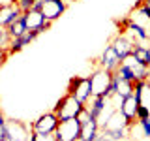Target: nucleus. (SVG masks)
Returning a JSON list of instances; mask_svg holds the SVG:
<instances>
[{"label":"nucleus","mask_w":150,"mask_h":141,"mask_svg":"<svg viewBox=\"0 0 150 141\" xmlns=\"http://www.w3.org/2000/svg\"><path fill=\"white\" fill-rule=\"evenodd\" d=\"M139 105H141V103L135 100L133 94H131V96H126L124 100L120 102V105H118L120 113L129 120V124H131V126H133V124H135V120H137V109H139Z\"/></svg>","instance_id":"9b49d317"},{"label":"nucleus","mask_w":150,"mask_h":141,"mask_svg":"<svg viewBox=\"0 0 150 141\" xmlns=\"http://www.w3.org/2000/svg\"><path fill=\"white\" fill-rule=\"evenodd\" d=\"M144 66H150V47L146 51V58H144Z\"/></svg>","instance_id":"c85d7f7f"},{"label":"nucleus","mask_w":150,"mask_h":141,"mask_svg":"<svg viewBox=\"0 0 150 141\" xmlns=\"http://www.w3.org/2000/svg\"><path fill=\"white\" fill-rule=\"evenodd\" d=\"M28 141H56V137H54V134H38V132L30 130Z\"/></svg>","instance_id":"6ab92c4d"},{"label":"nucleus","mask_w":150,"mask_h":141,"mask_svg":"<svg viewBox=\"0 0 150 141\" xmlns=\"http://www.w3.org/2000/svg\"><path fill=\"white\" fill-rule=\"evenodd\" d=\"M115 75H118V77H120V79H124V81H131V83H137V77H135L133 70H131L128 64H124V62H122V64L118 66V68H116Z\"/></svg>","instance_id":"a211bd4d"},{"label":"nucleus","mask_w":150,"mask_h":141,"mask_svg":"<svg viewBox=\"0 0 150 141\" xmlns=\"http://www.w3.org/2000/svg\"><path fill=\"white\" fill-rule=\"evenodd\" d=\"M100 135V124L96 120H90L88 124L81 126V139L79 141H96Z\"/></svg>","instance_id":"2eb2a0df"},{"label":"nucleus","mask_w":150,"mask_h":141,"mask_svg":"<svg viewBox=\"0 0 150 141\" xmlns=\"http://www.w3.org/2000/svg\"><path fill=\"white\" fill-rule=\"evenodd\" d=\"M83 107H84V103H81L77 98H73L71 94H64V96L56 102L53 111L56 113L58 120L62 122V120H68V119H75V117L81 113Z\"/></svg>","instance_id":"f257e3e1"},{"label":"nucleus","mask_w":150,"mask_h":141,"mask_svg":"<svg viewBox=\"0 0 150 141\" xmlns=\"http://www.w3.org/2000/svg\"><path fill=\"white\" fill-rule=\"evenodd\" d=\"M116 77H118V75H116ZM133 88H135V83L124 81V79L118 77V90H116V98L124 100L126 96H131V94H133Z\"/></svg>","instance_id":"f3484780"},{"label":"nucleus","mask_w":150,"mask_h":141,"mask_svg":"<svg viewBox=\"0 0 150 141\" xmlns=\"http://www.w3.org/2000/svg\"><path fill=\"white\" fill-rule=\"evenodd\" d=\"M122 64V60H120V56L116 55V51L112 49V45L109 43L103 49V53L101 56L98 58V68H103V70H107V72H111V73H115L116 72V68Z\"/></svg>","instance_id":"423d86ee"},{"label":"nucleus","mask_w":150,"mask_h":141,"mask_svg":"<svg viewBox=\"0 0 150 141\" xmlns=\"http://www.w3.org/2000/svg\"><path fill=\"white\" fill-rule=\"evenodd\" d=\"M88 79H90L92 96H105L107 98V88H109V85H111L112 73L107 72V70H103V68H96L88 75Z\"/></svg>","instance_id":"7ed1b4c3"},{"label":"nucleus","mask_w":150,"mask_h":141,"mask_svg":"<svg viewBox=\"0 0 150 141\" xmlns=\"http://www.w3.org/2000/svg\"><path fill=\"white\" fill-rule=\"evenodd\" d=\"M6 30H8V34H9V38H11V40H13V38L23 36V34H26V32H28V26H26L25 17L21 15V17H19L15 23H11V25H9V26L6 28Z\"/></svg>","instance_id":"dca6fc26"},{"label":"nucleus","mask_w":150,"mask_h":141,"mask_svg":"<svg viewBox=\"0 0 150 141\" xmlns=\"http://www.w3.org/2000/svg\"><path fill=\"white\" fill-rule=\"evenodd\" d=\"M150 117V107L148 105H139V109H137V120H143V119H148Z\"/></svg>","instance_id":"b1692460"},{"label":"nucleus","mask_w":150,"mask_h":141,"mask_svg":"<svg viewBox=\"0 0 150 141\" xmlns=\"http://www.w3.org/2000/svg\"><path fill=\"white\" fill-rule=\"evenodd\" d=\"M75 119L79 120V124H81V126H84V124H88L90 120H94L92 117H90V111H88V107H86V105L83 107V109H81V113H79V115L75 117Z\"/></svg>","instance_id":"aec40b11"},{"label":"nucleus","mask_w":150,"mask_h":141,"mask_svg":"<svg viewBox=\"0 0 150 141\" xmlns=\"http://www.w3.org/2000/svg\"><path fill=\"white\" fill-rule=\"evenodd\" d=\"M38 38L36 32H32V30H28L26 34H23V36H19V38H13L11 41H9V47H8V53L9 55H13V53H19V51H23L26 45H30L32 41H34Z\"/></svg>","instance_id":"ddd939ff"},{"label":"nucleus","mask_w":150,"mask_h":141,"mask_svg":"<svg viewBox=\"0 0 150 141\" xmlns=\"http://www.w3.org/2000/svg\"><path fill=\"white\" fill-rule=\"evenodd\" d=\"M6 128L9 134V141H28L30 135V126L21 120H8Z\"/></svg>","instance_id":"1a4fd4ad"},{"label":"nucleus","mask_w":150,"mask_h":141,"mask_svg":"<svg viewBox=\"0 0 150 141\" xmlns=\"http://www.w3.org/2000/svg\"><path fill=\"white\" fill-rule=\"evenodd\" d=\"M66 2H75V0H66Z\"/></svg>","instance_id":"7c9ffc66"},{"label":"nucleus","mask_w":150,"mask_h":141,"mask_svg":"<svg viewBox=\"0 0 150 141\" xmlns=\"http://www.w3.org/2000/svg\"><path fill=\"white\" fill-rule=\"evenodd\" d=\"M9 41H11V38H9L8 30L6 28H0V49H6L9 45Z\"/></svg>","instance_id":"4be33fe9"},{"label":"nucleus","mask_w":150,"mask_h":141,"mask_svg":"<svg viewBox=\"0 0 150 141\" xmlns=\"http://www.w3.org/2000/svg\"><path fill=\"white\" fill-rule=\"evenodd\" d=\"M34 2H36V0H15V4L19 6L21 11H28V9H32Z\"/></svg>","instance_id":"5701e85b"},{"label":"nucleus","mask_w":150,"mask_h":141,"mask_svg":"<svg viewBox=\"0 0 150 141\" xmlns=\"http://www.w3.org/2000/svg\"><path fill=\"white\" fill-rule=\"evenodd\" d=\"M6 122H8V119L4 117V113L0 111V128H2V126H6Z\"/></svg>","instance_id":"cd10ccee"},{"label":"nucleus","mask_w":150,"mask_h":141,"mask_svg":"<svg viewBox=\"0 0 150 141\" xmlns=\"http://www.w3.org/2000/svg\"><path fill=\"white\" fill-rule=\"evenodd\" d=\"M111 45H112V49L116 51V55L120 56V60H124L126 56H129V55H131L135 41H133V40H129V38L126 36V34H120V32H118V36L112 38Z\"/></svg>","instance_id":"9d476101"},{"label":"nucleus","mask_w":150,"mask_h":141,"mask_svg":"<svg viewBox=\"0 0 150 141\" xmlns=\"http://www.w3.org/2000/svg\"><path fill=\"white\" fill-rule=\"evenodd\" d=\"M32 9H34V11H41V9H43V0H36Z\"/></svg>","instance_id":"a878e982"},{"label":"nucleus","mask_w":150,"mask_h":141,"mask_svg":"<svg viewBox=\"0 0 150 141\" xmlns=\"http://www.w3.org/2000/svg\"><path fill=\"white\" fill-rule=\"evenodd\" d=\"M141 130H143V135L144 137H150V117L148 119H143V120H137Z\"/></svg>","instance_id":"393cba45"},{"label":"nucleus","mask_w":150,"mask_h":141,"mask_svg":"<svg viewBox=\"0 0 150 141\" xmlns=\"http://www.w3.org/2000/svg\"><path fill=\"white\" fill-rule=\"evenodd\" d=\"M23 17L26 21V26L28 30H38L40 26H43V23L47 19L43 17L41 11H34V9H28V11H23Z\"/></svg>","instance_id":"4468645a"},{"label":"nucleus","mask_w":150,"mask_h":141,"mask_svg":"<svg viewBox=\"0 0 150 141\" xmlns=\"http://www.w3.org/2000/svg\"><path fill=\"white\" fill-rule=\"evenodd\" d=\"M8 55H9V53H8V51H6V49H0V66H2L4 62H6V58H8Z\"/></svg>","instance_id":"bb28decb"},{"label":"nucleus","mask_w":150,"mask_h":141,"mask_svg":"<svg viewBox=\"0 0 150 141\" xmlns=\"http://www.w3.org/2000/svg\"><path fill=\"white\" fill-rule=\"evenodd\" d=\"M23 15V11L19 9L15 0L9 4H0V28H8L11 23H15L19 17Z\"/></svg>","instance_id":"0eeeda50"},{"label":"nucleus","mask_w":150,"mask_h":141,"mask_svg":"<svg viewBox=\"0 0 150 141\" xmlns=\"http://www.w3.org/2000/svg\"><path fill=\"white\" fill-rule=\"evenodd\" d=\"M143 2H146V4H150V0H143Z\"/></svg>","instance_id":"c756f323"},{"label":"nucleus","mask_w":150,"mask_h":141,"mask_svg":"<svg viewBox=\"0 0 150 141\" xmlns=\"http://www.w3.org/2000/svg\"><path fill=\"white\" fill-rule=\"evenodd\" d=\"M66 94H71L73 98H77L81 103H84L86 105L88 100L92 98V88H90V79L83 77V75H75V77L69 79L68 83V90H66Z\"/></svg>","instance_id":"f03ea898"},{"label":"nucleus","mask_w":150,"mask_h":141,"mask_svg":"<svg viewBox=\"0 0 150 141\" xmlns=\"http://www.w3.org/2000/svg\"><path fill=\"white\" fill-rule=\"evenodd\" d=\"M60 120L56 117L54 111H49V113H43L40 115L38 119L30 124V130L32 132H38V134H54L56 128H58Z\"/></svg>","instance_id":"39448f33"},{"label":"nucleus","mask_w":150,"mask_h":141,"mask_svg":"<svg viewBox=\"0 0 150 141\" xmlns=\"http://www.w3.org/2000/svg\"><path fill=\"white\" fill-rule=\"evenodd\" d=\"M116 90H118V77L112 73L111 85H109V88H107V98H115L116 96Z\"/></svg>","instance_id":"412c9836"},{"label":"nucleus","mask_w":150,"mask_h":141,"mask_svg":"<svg viewBox=\"0 0 150 141\" xmlns=\"http://www.w3.org/2000/svg\"><path fill=\"white\" fill-rule=\"evenodd\" d=\"M66 8H68V2H66V0H43V9H41V13H43V17L47 21L53 23L66 11Z\"/></svg>","instance_id":"6e6552de"},{"label":"nucleus","mask_w":150,"mask_h":141,"mask_svg":"<svg viewBox=\"0 0 150 141\" xmlns=\"http://www.w3.org/2000/svg\"><path fill=\"white\" fill-rule=\"evenodd\" d=\"M126 128H131L129 120L126 119L124 115L120 113V109H115L112 111V115L107 119V122L101 126V130L105 132H112V130H126Z\"/></svg>","instance_id":"f8f14e48"},{"label":"nucleus","mask_w":150,"mask_h":141,"mask_svg":"<svg viewBox=\"0 0 150 141\" xmlns=\"http://www.w3.org/2000/svg\"><path fill=\"white\" fill-rule=\"evenodd\" d=\"M56 141H79L81 139V124L77 119H68L58 124L54 132Z\"/></svg>","instance_id":"20e7f679"}]
</instances>
